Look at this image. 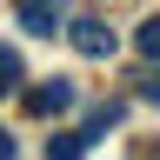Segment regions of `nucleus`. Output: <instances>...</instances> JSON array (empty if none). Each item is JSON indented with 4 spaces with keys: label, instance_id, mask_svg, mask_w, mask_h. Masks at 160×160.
<instances>
[{
    "label": "nucleus",
    "instance_id": "obj_1",
    "mask_svg": "<svg viewBox=\"0 0 160 160\" xmlns=\"http://www.w3.org/2000/svg\"><path fill=\"white\" fill-rule=\"evenodd\" d=\"M67 40H73V53L80 60H113V47H120V40H113V27H107V20H67Z\"/></svg>",
    "mask_w": 160,
    "mask_h": 160
},
{
    "label": "nucleus",
    "instance_id": "obj_2",
    "mask_svg": "<svg viewBox=\"0 0 160 160\" xmlns=\"http://www.w3.org/2000/svg\"><path fill=\"white\" fill-rule=\"evenodd\" d=\"M13 20L27 27L33 40H53V33H67V13H60V0H13Z\"/></svg>",
    "mask_w": 160,
    "mask_h": 160
},
{
    "label": "nucleus",
    "instance_id": "obj_3",
    "mask_svg": "<svg viewBox=\"0 0 160 160\" xmlns=\"http://www.w3.org/2000/svg\"><path fill=\"white\" fill-rule=\"evenodd\" d=\"M67 107H73V80L53 73V80H33V87H27V113L33 120H53V113H67Z\"/></svg>",
    "mask_w": 160,
    "mask_h": 160
},
{
    "label": "nucleus",
    "instance_id": "obj_4",
    "mask_svg": "<svg viewBox=\"0 0 160 160\" xmlns=\"http://www.w3.org/2000/svg\"><path fill=\"white\" fill-rule=\"evenodd\" d=\"M87 147H93L87 127H73V133H47V160H73V153H87Z\"/></svg>",
    "mask_w": 160,
    "mask_h": 160
},
{
    "label": "nucleus",
    "instance_id": "obj_5",
    "mask_svg": "<svg viewBox=\"0 0 160 160\" xmlns=\"http://www.w3.org/2000/svg\"><path fill=\"white\" fill-rule=\"evenodd\" d=\"M120 120H127V107H120V100H107V107H93V113H87V133H93V147L107 140V127H120Z\"/></svg>",
    "mask_w": 160,
    "mask_h": 160
},
{
    "label": "nucleus",
    "instance_id": "obj_6",
    "mask_svg": "<svg viewBox=\"0 0 160 160\" xmlns=\"http://www.w3.org/2000/svg\"><path fill=\"white\" fill-rule=\"evenodd\" d=\"M133 47H140V60H160V13L133 27Z\"/></svg>",
    "mask_w": 160,
    "mask_h": 160
},
{
    "label": "nucleus",
    "instance_id": "obj_7",
    "mask_svg": "<svg viewBox=\"0 0 160 160\" xmlns=\"http://www.w3.org/2000/svg\"><path fill=\"white\" fill-rule=\"evenodd\" d=\"M13 87H20V53L0 47V93H13Z\"/></svg>",
    "mask_w": 160,
    "mask_h": 160
},
{
    "label": "nucleus",
    "instance_id": "obj_8",
    "mask_svg": "<svg viewBox=\"0 0 160 160\" xmlns=\"http://www.w3.org/2000/svg\"><path fill=\"white\" fill-rule=\"evenodd\" d=\"M140 100H153V107H160V80H153V73L140 80Z\"/></svg>",
    "mask_w": 160,
    "mask_h": 160
},
{
    "label": "nucleus",
    "instance_id": "obj_9",
    "mask_svg": "<svg viewBox=\"0 0 160 160\" xmlns=\"http://www.w3.org/2000/svg\"><path fill=\"white\" fill-rule=\"evenodd\" d=\"M7 153H13V133H7V127H0V160H7Z\"/></svg>",
    "mask_w": 160,
    "mask_h": 160
}]
</instances>
